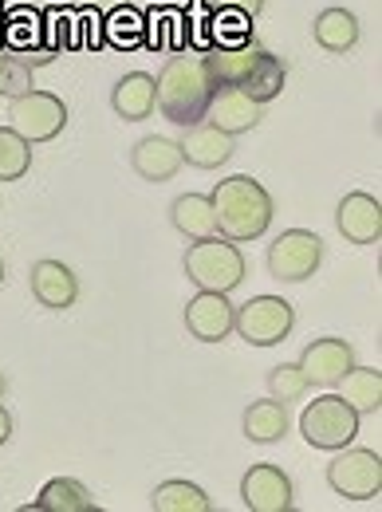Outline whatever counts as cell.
<instances>
[{"instance_id":"16","label":"cell","mask_w":382,"mask_h":512,"mask_svg":"<svg viewBox=\"0 0 382 512\" xmlns=\"http://www.w3.org/2000/svg\"><path fill=\"white\" fill-rule=\"evenodd\" d=\"M130 166H134V174H138L142 182L162 186V182H170V178L182 170V146H178L174 138H166V134H146V138L134 142Z\"/></svg>"},{"instance_id":"27","label":"cell","mask_w":382,"mask_h":512,"mask_svg":"<svg viewBox=\"0 0 382 512\" xmlns=\"http://www.w3.org/2000/svg\"><path fill=\"white\" fill-rule=\"evenodd\" d=\"M146 44L150 48L186 52V16H182V8H154V12H146Z\"/></svg>"},{"instance_id":"22","label":"cell","mask_w":382,"mask_h":512,"mask_svg":"<svg viewBox=\"0 0 382 512\" xmlns=\"http://www.w3.org/2000/svg\"><path fill=\"white\" fill-rule=\"evenodd\" d=\"M32 509L36 512H95L99 501L91 497V489H87L83 481H75V477H52V481L36 493Z\"/></svg>"},{"instance_id":"15","label":"cell","mask_w":382,"mask_h":512,"mask_svg":"<svg viewBox=\"0 0 382 512\" xmlns=\"http://www.w3.org/2000/svg\"><path fill=\"white\" fill-rule=\"evenodd\" d=\"M28 288L36 296V304L48 312H67L79 300V280L64 260H36L28 272Z\"/></svg>"},{"instance_id":"23","label":"cell","mask_w":382,"mask_h":512,"mask_svg":"<svg viewBox=\"0 0 382 512\" xmlns=\"http://www.w3.org/2000/svg\"><path fill=\"white\" fill-rule=\"evenodd\" d=\"M284 83H288V67L280 56H272V52H264L260 48V56L253 60V67L245 71V79L237 83L249 99H256L260 107L264 103H272V99H280V91H284Z\"/></svg>"},{"instance_id":"26","label":"cell","mask_w":382,"mask_h":512,"mask_svg":"<svg viewBox=\"0 0 382 512\" xmlns=\"http://www.w3.org/2000/svg\"><path fill=\"white\" fill-rule=\"evenodd\" d=\"M154 512H213V501L201 485L193 481H162L150 497Z\"/></svg>"},{"instance_id":"32","label":"cell","mask_w":382,"mask_h":512,"mask_svg":"<svg viewBox=\"0 0 382 512\" xmlns=\"http://www.w3.org/2000/svg\"><path fill=\"white\" fill-rule=\"evenodd\" d=\"M32 71H36V67L20 64L16 56H8V52H4V64H0V95H4V99H12V95L32 91V87H36V83H32Z\"/></svg>"},{"instance_id":"3","label":"cell","mask_w":382,"mask_h":512,"mask_svg":"<svg viewBox=\"0 0 382 512\" xmlns=\"http://www.w3.org/2000/svg\"><path fill=\"white\" fill-rule=\"evenodd\" d=\"M186 280H190L197 292H233L245 284V253L237 249V241L221 237V233H209L201 241H190L186 249Z\"/></svg>"},{"instance_id":"13","label":"cell","mask_w":382,"mask_h":512,"mask_svg":"<svg viewBox=\"0 0 382 512\" xmlns=\"http://www.w3.org/2000/svg\"><path fill=\"white\" fill-rule=\"evenodd\" d=\"M260 119H264V107L256 99H249L241 87H233V83L213 87L209 107H205V123H213L217 130L237 138V134H249V130L260 127Z\"/></svg>"},{"instance_id":"6","label":"cell","mask_w":382,"mask_h":512,"mask_svg":"<svg viewBox=\"0 0 382 512\" xmlns=\"http://www.w3.org/2000/svg\"><path fill=\"white\" fill-rule=\"evenodd\" d=\"M8 127L24 134L32 146L36 142H52L67 127V103L52 91H24L8 99Z\"/></svg>"},{"instance_id":"10","label":"cell","mask_w":382,"mask_h":512,"mask_svg":"<svg viewBox=\"0 0 382 512\" xmlns=\"http://www.w3.org/2000/svg\"><path fill=\"white\" fill-rule=\"evenodd\" d=\"M241 501H245V509H253V512H288L296 505L292 477H288L280 465L260 461V465H253V469L241 477Z\"/></svg>"},{"instance_id":"2","label":"cell","mask_w":382,"mask_h":512,"mask_svg":"<svg viewBox=\"0 0 382 512\" xmlns=\"http://www.w3.org/2000/svg\"><path fill=\"white\" fill-rule=\"evenodd\" d=\"M158 111L166 123L174 127H197L205 123V107H209V95H213V79L201 64V52H174L158 79Z\"/></svg>"},{"instance_id":"18","label":"cell","mask_w":382,"mask_h":512,"mask_svg":"<svg viewBox=\"0 0 382 512\" xmlns=\"http://www.w3.org/2000/svg\"><path fill=\"white\" fill-rule=\"evenodd\" d=\"M158 107V87H154V75L146 71H127L115 87H111V111L123 119V123H146Z\"/></svg>"},{"instance_id":"19","label":"cell","mask_w":382,"mask_h":512,"mask_svg":"<svg viewBox=\"0 0 382 512\" xmlns=\"http://www.w3.org/2000/svg\"><path fill=\"white\" fill-rule=\"evenodd\" d=\"M312 40L327 56H347L359 44V16L351 8H323L312 20Z\"/></svg>"},{"instance_id":"38","label":"cell","mask_w":382,"mask_h":512,"mask_svg":"<svg viewBox=\"0 0 382 512\" xmlns=\"http://www.w3.org/2000/svg\"><path fill=\"white\" fill-rule=\"evenodd\" d=\"M20 4H48V0H20Z\"/></svg>"},{"instance_id":"37","label":"cell","mask_w":382,"mask_h":512,"mask_svg":"<svg viewBox=\"0 0 382 512\" xmlns=\"http://www.w3.org/2000/svg\"><path fill=\"white\" fill-rule=\"evenodd\" d=\"M4 390H8V383H4V375H0V398H4Z\"/></svg>"},{"instance_id":"8","label":"cell","mask_w":382,"mask_h":512,"mask_svg":"<svg viewBox=\"0 0 382 512\" xmlns=\"http://www.w3.org/2000/svg\"><path fill=\"white\" fill-rule=\"evenodd\" d=\"M323 264V241L312 229H288L268 245V276L280 284H300Z\"/></svg>"},{"instance_id":"30","label":"cell","mask_w":382,"mask_h":512,"mask_svg":"<svg viewBox=\"0 0 382 512\" xmlns=\"http://www.w3.org/2000/svg\"><path fill=\"white\" fill-rule=\"evenodd\" d=\"M264 383H268V398H276V402H284V406L308 394V379H304V371H300L296 363H280V367H272Z\"/></svg>"},{"instance_id":"21","label":"cell","mask_w":382,"mask_h":512,"mask_svg":"<svg viewBox=\"0 0 382 512\" xmlns=\"http://www.w3.org/2000/svg\"><path fill=\"white\" fill-rule=\"evenodd\" d=\"M170 225L186 241H201V237L217 233V217H213L209 193H182V197H174L170 201Z\"/></svg>"},{"instance_id":"7","label":"cell","mask_w":382,"mask_h":512,"mask_svg":"<svg viewBox=\"0 0 382 512\" xmlns=\"http://www.w3.org/2000/svg\"><path fill=\"white\" fill-rule=\"evenodd\" d=\"M292 327H296V312L284 296H253L233 316V331L249 347H276L292 335Z\"/></svg>"},{"instance_id":"29","label":"cell","mask_w":382,"mask_h":512,"mask_svg":"<svg viewBox=\"0 0 382 512\" xmlns=\"http://www.w3.org/2000/svg\"><path fill=\"white\" fill-rule=\"evenodd\" d=\"M32 170V142L12 127H0V182H20Z\"/></svg>"},{"instance_id":"11","label":"cell","mask_w":382,"mask_h":512,"mask_svg":"<svg viewBox=\"0 0 382 512\" xmlns=\"http://www.w3.org/2000/svg\"><path fill=\"white\" fill-rule=\"evenodd\" d=\"M296 367L304 371L308 386H335L355 367V347L347 339H339V335H323V339H312L300 351Z\"/></svg>"},{"instance_id":"39","label":"cell","mask_w":382,"mask_h":512,"mask_svg":"<svg viewBox=\"0 0 382 512\" xmlns=\"http://www.w3.org/2000/svg\"><path fill=\"white\" fill-rule=\"evenodd\" d=\"M4 272H8V268H4V260H0V284H4Z\"/></svg>"},{"instance_id":"1","label":"cell","mask_w":382,"mask_h":512,"mask_svg":"<svg viewBox=\"0 0 382 512\" xmlns=\"http://www.w3.org/2000/svg\"><path fill=\"white\" fill-rule=\"evenodd\" d=\"M213 201V217H217V233L237 241V245H249L260 241L276 217V205H272V193L264 190L256 178L249 174H233L225 182H217V190L209 193Z\"/></svg>"},{"instance_id":"33","label":"cell","mask_w":382,"mask_h":512,"mask_svg":"<svg viewBox=\"0 0 382 512\" xmlns=\"http://www.w3.org/2000/svg\"><path fill=\"white\" fill-rule=\"evenodd\" d=\"M213 8H229V12H245V16H260L264 0H209Z\"/></svg>"},{"instance_id":"40","label":"cell","mask_w":382,"mask_h":512,"mask_svg":"<svg viewBox=\"0 0 382 512\" xmlns=\"http://www.w3.org/2000/svg\"><path fill=\"white\" fill-rule=\"evenodd\" d=\"M0 64H4V48H0Z\"/></svg>"},{"instance_id":"9","label":"cell","mask_w":382,"mask_h":512,"mask_svg":"<svg viewBox=\"0 0 382 512\" xmlns=\"http://www.w3.org/2000/svg\"><path fill=\"white\" fill-rule=\"evenodd\" d=\"M0 48L28 67H44L56 60L52 44L44 40V12H36L32 4H24V8H16V12H4Z\"/></svg>"},{"instance_id":"24","label":"cell","mask_w":382,"mask_h":512,"mask_svg":"<svg viewBox=\"0 0 382 512\" xmlns=\"http://www.w3.org/2000/svg\"><path fill=\"white\" fill-rule=\"evenodd\" d=\"M241 430H245V438L256 442V446L280 442V438L288 434V410H284V402H276V398L249 402V410H245V418H241Z\"/></svg>"},{"instance_id":"36","label":"cell","mask_w":382,"mask_h":512,"mask_svg":"<svg viewBox=\"0 0 382 512\" xmlns=\"http://www.w3.org/2000/svg\"><path fill=\"white\" fill-rule=\"evenodd\" d=\"M0 36H4V4H0Z\"/></svg>"},{"instance_id":"31","label":"cell","mask_w":382,"mask_h":512,"mask_svg":"<svg viewBox=\"0 0 382 512\" xmlns=\"http://www.w3.org/2000/svg\"><path fill=\"white\" fill-rule=\"evenodd\" d=\"M221 16H213V44H245L253 40V16L245 12H229V8H217Z\"/></svg>"},{"instance_id":"34","label":"cell","mask_w":382,"mask_h":512,"mask_svg":"<svg viewBox=\"0 0 382 512\" xmlns=\"http://www.w3.org/2000/svg\"><path fill=\"white\" fill-rule=\"evenodd\" d=\"M130 0H79L75 8H87V12H99V16H111L115 8H123Z\"/></svg>"},{"instance_id":"14","label":"cell","mask_w":382,"mask_h":512,"mask_svg":"<svg viewBox=\"0 0 382 512\" xmlns=\"http://www.w3.org/2000/svg\"><path fill=\"white\" fill-rule=\"evenodd\" d=\"M233 300L229 292H197L186 304V331L197 343H221L233 335Z\"/></svg>"},{"instance_id":"35","label":"cell","mask_w":382,"mask_h":512,"mask_svg":"<svg viewBox=\"0 0 382 512\" xmlns=\"http://www.w3.org/2000/svg\"><path fill=\"white\" fill-rule=\"evenodd\" d=\"M8 438H12V414L0 406V446H8Z\"/></svg>"},{"instance_id":"5","label":"cell","mask_w":382,"mask_h":512,"mask_svg":"<svg viewBox=\"0 0 382 512\" xmlns=\"http://www.w3.org/2000/svg\"><path fill=\"white\" fill-rule=\"evenodd\" d=\"M327 485L335 497L343 501H375L382 493V453L379 449H335L331 465H327Z\"/></svg>"},{"instance_id":"20","label":"cell","mask_w":382,"mask_h":512,"mask_svg":"<svg viewBox=\"0 0 382 512\" xmlns=\"http://www.w3.org/2000/svg\"><path fill=\"white\" fill-rule=\"evenodd\" d=\"M260 56V44L245 40V44H213L209 52H201V64L209 71L213 87H225V83H241L245 71L253 67V60Z\"/></svg>"},{"instance_id":"28","label":"cell","mask_w":382,"mask_h":512,"mask_svg":"<svg viewBox=\"0 0 382 512\" xmlns=\"http://www.w3.org/2000/svg\"><path fill=\"white\" fill-rule=\"evenodd\" d=\"M103 36L115 48H138V44H146V12H134L130 4L115 8L111 16H103Z\"/></svg>"},{"instance_id":"4","label":"cell","mask_w":382,"mask_h":512,"mask_svg":"<svg viewBox=\"0 0 382 512\" xmlns=\"http://www.w3.org/2000/svg\"><path fill=\"white\" fill-rule=\"evenodd\" d=\"M300 434L312 449L335 453V449L351 446L359 434V414L339 398V394H319L304 406L300 414Z\"/></svg>"},{"instance_id":"12","label":"cell","mask_w":382,"mask_h":512,"mask_svg":"<svg viewBox=\"0 0 382 512\" xmlns=\"http://www.w3.org/2000/svg\"><path fill=\"white\" fill-rule=\"evenodd\" d=\"M335 229L347 245H379L382 237V201L375 193H347L339 205H335Z\"/></svg>"},{"instance_id":"25","label":"cell","mask_w":382,"mask_h":512,"mask_svg":"<svg viewBox=\"0 0 382 512\" xmlns=\"http://www.w3.org/2000/svg\"><path fill=\"white\" fill-rule=\"evenodd\" d=\"M339 398L363 418V414H379L382 410V375L375 367H351L343 379H339Z\"/></svg>"},{"instance_id":"17","label":"cell","mask_w":382,"mask_h":512,"mask_svg":"<svg viewBox=\"0 0 382 512\" xmlns=\"http://www.w3.org/2000/svg\"><path fill=\"white\" fill-rule=\"evenodd\" d=\"M182 146V162H190L193 170H221L237 146H233V134L217 130L213 123H197V127H186V138L178 142Z\"/></svg>"}]
</instances>
